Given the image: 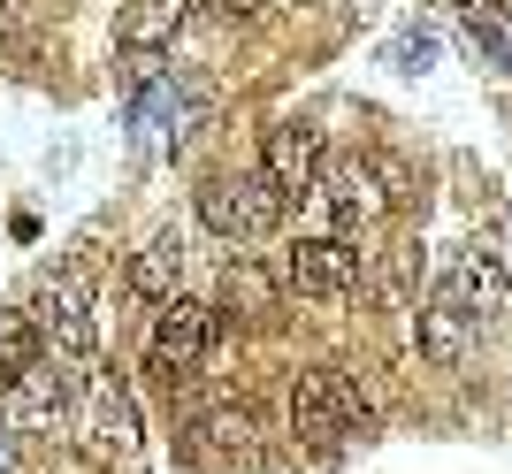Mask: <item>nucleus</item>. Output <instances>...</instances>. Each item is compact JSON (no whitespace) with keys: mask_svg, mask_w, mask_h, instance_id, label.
Listing matches in <instances>:
<instances>
[{"mask_svg":"<svg viewBox=\"0 0 512 474\" xmlns=\"http://www.w3.org/2000/svg\"><path fill=\"white\" fill-rule=\"evenodd\" d=\"M283 291H299V299H314V306H337V299H352L360 291V253L344 245V237H299L291 253H283Z\"/></svg>","mask_w":512,"mask_h":474,"instance_id":"obj_8","label":"nucleus"},{"mask_svg":"<svg viewBox=\"0 0 512 474\" xmlns=\"http://www.w3.org/2000/svg\"><path fill=\"white\" fill-rule=\"evenodd\" d=\"M467 337H474L467 314H451L444 299L421 306V352H428V360H459V352H467Z\"/></svg>","mask_w":512,"mask_h":474,"instance_id":"obj_16","label":"nucleus"},{"mask_svg":"<svg viewBox=\"0 0 512 474\" xmlns=\"http://www.w3.org/2000/svg\"><path fill=\"white\" fill-rule=\"evenodd\" d=\"M184 268H192V245L184 230H153L138 253H130V299L138 306H169L184 299Z\"/></svg>","mask_w":512,"mask_h":474,"instance_id":"obj_10","label":"nucleus"},{"mask_svg":"<svg viewBox=\"0 0 512 474\" xmlns=\"http://www.w3.org/2000/svg\"><path fill=\"white\" fill-rule=\"evenodd\" d=\"M314 199L344 222V230H360V222L383 215V192H375V169H367V161H321Z\"/></svg>","mask_w":512,"mask_h":474,"instance_id":"obj_11","label":"nucleus"},{"mask_svg":"<svg viewBox=\"0 0 512 474\" xmlns=\"http://www.w3.org/2000/svg\"><path fill=\"white\" fill-rule=\"evenodd\" d=\"M260 176L276 184L283 207L314 199V184H321V130H306V123H276V130H268V146H260Z\"/></svg>","mask_w":512,"mask_h":474,"instance_id":"obj_9","label":"nucleus"},{"mask_svg":"<svg viewBox=\"0 0 512 474\" xmlns=\"http://www.w3.org/2000/svg\"><path fill=\"white\" fill-rule=\"evenodd\" d=\"M39 352H46V345H39V322H31L23 306H0V390L16 383L23 367L39 360Z\"/></svg>","mask_w":512,"mask_h":474,"instance_id":"obj_15","label":"nucleus"},{"mask_svg":"<svg viewBox=\"0 0 512 474\" xmlns=\"http://www.w3.org/2000/svg\"><path fill=\"white\" fill-rule=\"evenodd\" d=\"M85 459L92 467H138L146 459V429H138V398L123 375H100L85 398Z\"/></svg>","mask_w":512,"mask_h":474,"instance_id":"obj_5","label":"nucleus"},{"mask_svg":"<svg viewBox=\"0 0 512 474\" xmlns=\"http://www.w3.org/2000/svg\"><path fill=\"white\" fill-rule=\"evenodd\" d=\"M428 299H444L451 314H467L474 329H490L497 306L512 299V276H505V260H497L490 245H459V253L444 260V276H436V291H428Z\"/></svg>","mask_w":512,"mask_h":474,"instance_id":"obj_6","label":"nucleus"},{"mask_svg":"<svg viewBox=\"0 0 512 474\" xmlns=\"http://www.w3.org/2000/svg\"><path fill=\"white\" fill-rule=\"evenodd\" d=\"M16 8H23V0H0V23H8V16H16Z\"/></svg>","mask_w":512,"mask_h":474,"instance_id":"obj_19","label":"nucleus"},{"mask_svg":"<svg viewBox=\"0 0 512 474\" xmlns=\"http://www.w3.org/2000/svg\"><path fill=\"white\" fill-rule=\"evenodd\" d=\"M222 291H230V306H245V314H276V283L260 276L253 260H230V276H222Z\"/></svg>","mask_w":512,"mask_h":474,"instance_id":"obj_17","label":"nucleus"},{"mask_svg":"<svg viewBox=\"0 0 512 474\" xmlns=\"http://www.w3.org/2000/svg\"><path fill=\"white\" fill-rule=\"evenodd\" d=\"M214 16H222V23H253L260 0H214Z\"/></svg>","mask_w":512,"mask_h":474,"instance_id":"obj_18","label":"nucleus"},{"mask_svg":"<svg viewBox=\"0 0 512 474\" xmlns=\"http://www.w3.org/2000/svg\"><path fill=\"white\" fill-rule=\"evenodd\" d=\"M260 444H253V413L245 406H214L192 421V459L199 467H245Z\"/></svg>","mask_w":512,"mask_h":474,"instance_id":"obj_12","label":"nucleus"},{"mask_svg":"<svg viewBox=\"0 0 512 474\" xmlns=\"http://www.w3.org/2000/svg\"><path fill=\"white\" fill-rule=\"evenodd\" d=\"M31 322H39V345L54 352L62 367H92V352H100V322H92L85 268H62V276L46 283L39 306H31Z\"/></svg>","mask_w":512,"mask_h":474,"instance_id":"obj_4","label":"nucleus"},{"mask_svg":"<svg viewBox=\"0 0 512 474\" xmlns=\"http://www.w3.org/2000/svg\"><path fill=\"white\" fill-rule=\"evenodd\" d=\"M214 337H222L214 306H199V299H169L161 314H153V337H146V375H153L161 390L192 383L199 367H207Z\"/></svg>","mask_w":512,"mask_h":474,"instance_id":"obj_3","label":"nucleus"},{"mask_svg":"<svg viewBox=\"0 0 512 474\" xmlns=\"http://www.w3.org/2000/svg\"><path fill=\"white\" fill-rule=\"evenodd\" d=\"M199 222L230 245H260V237L283 222V199L260 169H230V176H207L199 184Z\"/></svg>","mask_w":512,"mask_h":474,"instance_id":"obj_2","label":"nucleus"},{"mask_svg":"<svg viewBox=\"0 0 512 474\" xmlns=\"http://www.w3.org/2000/svg\"><path fill=\"white\" fill-rule=\"evenodd\" d=\"M459 23H467V46L482 54V62L512 69V0H482V8H459Z\"/></svg>","mask_w":512,"mask_h":474,"instance_id":"obj_14","label":"nucleus"},{"mask_svg":"<svg viewBox=\"0 0 512 474\" xmlns=\"http://www.w3.org/2000/svg\"><path fill=\"white\" fill-rule=\"evenodd\" d=\"M69 406H77V375L62 360H31L16 383L0 390V413H8L16 436H54L69 421Z\"/></svg>","mask_w":512,"mask_h":474,"instance_id":"obj_7","label":"nucleus"},{"mask_svg":"<svg viewBox=\"0 0 512 474\" xmlns=\"http://www.w3.org/2000/svg\"><path fill=\"white\" fill-rule=\"evenodd\" d=\"M192 16V0H130L123 23H115V46L123 54H153V46H169Z\"/></svg>","mask_w":512,"mask_h":474,"instance_id":"obj_13","label":"nucleus"},{"mask_svg":"<svg viewBox=\"0 0 512 474\" xmlns=\"http://www.w3.org/2000/svg\"><path fill=\"white\" fill-rule=\"evenodd\" d=\"M360 390L344 367H306L299 383H291V436H299L314 459H337L352 436H360Z\"/></svg>","mask_w":512,"mask_h":474,"instance_id":"obj_1","label":"nucleus"}]
</instances>
